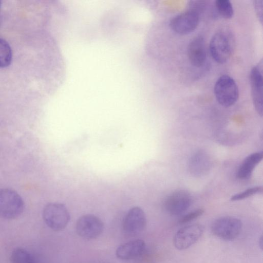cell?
Wrapping results in <instances>:
<instances>
[{
    "label": "cell",
    "mask_w": 263,
    "mask_h": 263,
    "mask_svg": "<svg viewBox=\"0 0 263 263\" xmlns=\"http://www.w3.org/2000/svg\"><path fill=\"white\" fill-rule=\"evenodd\" d=\"M24 208V201L16 192L8 188L0 190L1 217L15 219L22 214Z\"/></svg>",
    "instance_id": "obj_1"
},
{
    "label": "cell",
    "mask_w": 263,
    "mask_h": 263,
    "mask_svg": "<svg viewBox=\"0 0 263 263\" xmlns=\"http://www.w3.org/2000/svg\"><path fill=\"white\" fill-rule=\"evenodd\" d=\"M217 102L224 107L234 105L239 97V90L235 80L228 75L220 77L216 81L214 88Z\"/></svg>",
    "instance_id": "obj_2"
},
{
    "label": "cell",
    "mask_w": 263,
    "mask_h": 263,
    "mask_svg": "<svg viewBox=\"0 0 263 263\" xmlns=\"http://www.w3.org/2000/svg\"><path fill=\"white\" fill-rule=\"evenodd\" d=\"M69 213L62 203L52 202L47 204L43 211V218L46 225L52 230L61 231L70 220Z\"/></svg>",
    "instance_id": "obj_3"
},
{
    "label": "cell",
    "mask_w": 263,
    "mask_h": 263,
    "mask_svg": "<svg viewBox=\"0 0 263 263\" xmlns=\"http://www.w3.org/2000/svg\"><path fill=\"white\" fill-rule=\"evenodd\" d=\"M241 228V220L231 216L217 218L211 226L212 232L215 236L227 241L236 239L239 236Z\"/></svg>",
    "instance_id": "obj_4"
},
{
    "label": "cell",
    "mask_w": 263,
    "mask_h": 263,
    "mask_svg": "<svg viewBox=\"0 0 263 263\" xmlns=\"http://www.w3.org/2000/svg\"><path fill=\"white\" fill-rule=\"evenodd\" d=\"M76 230L81 237L92 239L102 234L104 230V223L98 217L92 214H86L78 219Z\"/></svg>",
    "instance_id": "obj_5"
},
{
    "label": "cell",
    "mask_w": 263,
    "mask_h": 263,
    "mask_svg": "<svg viewBox=\"0 0 263 263\" xmlns=\"http://www.w3.org/2000/svg\"><path fill=\"white\" fill-rule=\"evenodd\" d=\"M200 14L197 11L189 9L173 17L170 23V28L179 34L190 33L198 26L200 21Z\"/></svg>",
    "instance_id": "obj_6"
},
{
    "label": "cell",
    "mask_w": 263,
    "mask_h": 263,
    "mask_svg": "<svg viewBox=\"0 0 263 263\" xmlns=\"http://www.w3.org/2000/svg\"><path fill=\"white\" fill-rule=\"evenodd\" d=\"M204 229V227L200 224L189 225L180 229L174 237L175 248L179 250L188 249L198 241Z\"/></svg>",
    "instance_id": "obj_7"
},
{
    "label": "cell",
    "mask_w": 263,
    "mask_h": 263,
    "mask_svg": "<svg viewBox=\"0 0 263 263\" xmlns=\"http://www.w3.org/2000/svg\"><path fill=\"white\" fill-rule=\"evenodd\" d=\"M209 49L213 59L219 64L226 63L230 58L232 49L230 41L223 32L216 33L212 37Z\"/></svg>",
    "instance_id": "obj_8"
},
{
    "label": "cell",
    "mask_w": 263,
    "mask_h": 263,
    "mask_svg": "<svg viewBox=\"0 0 263 263\" xmlns=\"http://www.w3.org/2000/svg\"><path fill=\"white\" fill-rule=\"evenodd\" d=\"M192 203V196L189 192L185 190H177L167 196L164 205L170 214L179 216L189 209Z\"/></svg>",
    "instance_id": "obj_9"
},
{
    "label": "cell",
    "mask_w": 263,
    "mask_h": 263,
    "mask_svg": "<svg viewBox=\"0 0 263 263\" xmlns=\"http://www.w3.org/2000/svg\"><path fill=\"white\" fill-rule=\"evenodd\" d=\"M251 92L254 106L260 116H262V60L251 70L250 74Z\"/></svg>",
    "instance_id": "obj_10"
},
{
    "label": "cell",
    "mask_w": 263,
    "mask_h": 263,
    "mask_svg": "<svg viewBox=\"0 0 263 263\" xmlns=\"http://www.w3.org/2000/svg\"><path fill=\"white\" fill-rule=\"evenodd\" d=\"M146 225L145 213L138 206L131 208L126 214L123 221L124 231L130 235L140 233L144 230Z\"/></svg>",
    "instance_id": "obj_11"
},
{
    "label": "cell",
    "mask_w": 263,
    "mask_h": 263,
    "mask_svg": "<svg viewBox=\"0 0 263 263\" xmlns=\"http://www.w3.org/2000/svg\"><path fill=\"white\" fill-rule=\"evenodd\" d=\"M145 243L143 240H132L119 246L116 250V255L122 260H132L141 255L145 251Z\"/></svg>",
    "instance_id": "obj_12"
},
{
    "label": "cell",
    "mask_w": 263,
    "mask_h": 263,
    "mask_svg": "<svg viewBox=\"0 0 263 263\" xmlns=\"http://www.w3.org/2000/svg\"><path fill=\"white\" fill-rule=\"evenodd\" d=\"M187 53L192 65L196 67L202 66L206 58L204 39L201 36H198L191 41L189 44Z\"/></svg>",
    "instance_id": "obj_13"
},
{
    "label": "cell",
    "mask_w": 263,
    "mask_h": 263,
    "mask_svg": "<svg viewBox=\"0 0 263 263\" xmlns=\"http://www.w3.org/2000/svg\"><path fill=\"white\" fill-rule=\"evenodd\" d=\"M211 161L208 155L204 151L196 152L191 157L189 162L190 173L193 176L199 177L204 175L209 171Z\"/></svg>",
    "instance_id": "obj_14"
},
{
    "label": "cell",
    "mask_w": 263,
    "mask_h": 263,
    "mask_svg": "<svg viewBox=\"0 0 263 263\" xmlns=\"http://www.w3.org/2000/svg\"><path fill=\"white\" fill-rule=\"evenodd\" d=\"M262 158V152L254 153L248 156L243 160L237 171V178L241 180L249 179L254 168Z\"/></svg>",
    "instance_id": "obj_15"
},
{
    "label": "cell",
    "mask_w": 263,
    "mask_h": 263,
    "mask_svg": "<svg viewBox=\"0 0 263 263\" xmlns=\"http://www.w3.org/2000/svg\"><path fill=\"white\" fill-rule=\"evenodd\" d=\"M11 263H36L32 255L23 248L14 249L11 254Z\"/></svg>",
    "instance_id": "obj_16"
},
{
    "label": "cell",
    "mask_w": 263,
    "mask_h": 263,
    "mask_svg": "<svg viewBox=\"0 0 263 263\" xmlns=\"http://www.w3.org/2000/svg\"><path fill=\"white\" fill-rule=\"evenodd\" d=\"M12 52L6 41L0 37V68L8 66L11 63Z\"/></svg>",
    "instance_id": "obj_17"
},
{
    "label": "cell",
    "mask_w": 263,
    "mask_h": 263,
    "mask_svg": "<svg viewBox=\"0 0 263 263\" xmlns=\"http://www.w3.org/2000/svg\"><path fill=\"white\" fill-rule=\"evenodd\" d=\"M215 6L217 13L223 18L230 19L233 16V7L229 0H217Z\"/></svg>",
    "instance_id": "obj_18"
},
{
    "label": "cell",
    "mask_w": 263,
    "mask_h": 263,
    "mask_svg": "<svg viewBox=\"0 0 263 263\" xmlns=\"http://www.w3.org/2000/svg\"><path fill=\"white\" fill-rule=\"evenodd\" d=\"M262 187L261 186H254L249 188L243 192L233 195L230 200L231 201H238L247 198L257 194L262 193Z\"/></svg>",
    "instance_id": "obj_19"
},
{
    "label": "cell",
    "mask_w": 263,
    "mask_h": 263,
    "mask_svg": "<svg viewBox=\"0 0 263 263\" xmlns=\"http://www.w3.org/2000/svg\"><path fill=\"white\" fill-rule=\"evenodd\" d=\"M204 212V211L202 209H199L192 211L183 216L179 220V223L180 224H185L201 216L203 214Z\"/></svg>",
    "instance_id": "obj_20"
},
{
    "label": "cell",
    "mask_w": 263,
    "mask_h": 263,
    "mask_svg": "<svg viewBox=\"0 0 263 263\" xmlns=\"http://www.w3.org/2000/svg\"><path fill=\"white\" fill-rule=\"evenodd\" d=\"M262 1H255L253 2V5L256 14L258 17V20L262 23Z\"/></svg>",
    "instance_id": "obj_21"
},
{
    "label": "cell",
    "mask_w": 263,
    "mask_h": 263,
    "mask_svg": "<svg viewBox=\"0 0 263 263\" xmlns=\"http://www.w3.org/2000/svg\"><path fill=\"white\" fill-rule=\"evenodd\" d=\"M259 246L260 248L262 249V237L261 236L260 239L259 240Z\"/></svg>",
    "instance_id": "obj_22"
},
{
    "label": "cell",
    "mask_w": 263,
    "mask_h": 263,
    "mask_svg": "<svg viewBox=\"0 0 263 263\" xmlns=\"http://www.w3.org/2000/svg\"><path fill=\"white\" fill-rule=\"evenodd\" d=\"M1 5H2V2L0 1V9H1Z\"/></svg>",
    "instance_id": "obj_23"
},
{
    "label": "cell",
    "mask_w": 263,
    "mask_h": 263,
    "mask_svg": "<svg viewBox=\"0 0 263 263\" xmlns=\"http://www.w3.org/2000/svg\"><path fill=\"white\" fill-rule=\"evenodd\" d=\"M0 24H1V19H0Z\"/></svg>",
    "instance_id": "obj_24"
}]
</instances>
